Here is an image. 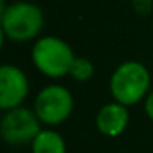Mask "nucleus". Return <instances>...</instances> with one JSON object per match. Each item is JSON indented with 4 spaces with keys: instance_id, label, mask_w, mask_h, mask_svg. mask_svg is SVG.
I'll list each match as a JSON object with an SVG mask.
<instances>
[{
    "instance_id": "obj_1",
    "label": "nucleus",
    "mask_w": 153,
    "mask_h": 153,
    "mask_svg": "<svg viewBox=\"0 0 153 153\" xmlns=\"http://www.w3.org/2000/svg\"><path fill=\"white\" fill-rule=\"evenodd\" d=\"M150 77L145 64L138 61H125L110 76V94L114 100L130 107L146 99L150 91Z\"/></svg>"
},
{
    "instance_id": "obj_2",
    "label": "nucleus",
    "mask_w": 153,
    "mask_h": 153,
    "mask_svg": "<svg viewBox=\"0 0 153 153\" xmlns=\"http://www.w3.org/2000/svg\"><path fill=\"white\" fill-rule=\"evenodd\" d=\"M43 28V12L31 2H15L2 8V35L13 41L33 40Z\"/></svg>"
},
{
    "instance_id": "obj_3",
    "label": "nucleus",
    "mask_w": 153,
    "mask_h": 153,
    "mask_svg": "<svg viewBox=\"0 0 153 153\" xmlns=\"http://www.w3.org/2000/svg\"><path fill=\"white\" fill-rule=\"evenodd\" d=\"M74 53L64 40L58 36H43L33 45L31 59L41 74L48 77H63L69 74Z\"/></svg>"
},
{
    "instance_id": "obj_4",
    "label": "nucleus",
    "mask_w": 153,
    "mask_h": 153,
    "mask_svg": "<svg viewBox=\"0 0 153 153\" xmlns=\"http://www.w3.org/2000/svg\"><path fill=\"white\" fill-rule=\"evenodd\" d=\"M74 109V99L64 86L50 84L38 92L33 110L45 125H59L66 122Z\"/></svg>"
},
{
    "instance_id": "obj_5",
    "label": "nucleus",
    "mask_w": 153,
    "mask_h": 153,
    "mask_svg": "<svg viewBox=\"0 0 153 153\" xmlns=\"http://www.w3.org/2000/svg\"><path fill=\"white\" fill-rule=\"evenodd\" d=\"M0 120V133L5 143L13 146L27 145L35 140V137L41 132V120L27 107H15L10 110H4Z\"/></svg>"
},
{
    "instance_id": "obj_6",
    "label": "nucleus",
    "mask_w": 153,
    "mask_h": 153,
    "mask_svg": "<svg viewBox=\"0 0 153 153\" xmlns=\"http://www.w3.org/2000/svg\"><path fill=\"white\" fill-rule=\"evenodd\" d=\"M30 86L28 77L20 68L4 64L0 68V109L10 110L20 107L27 99Z\"/></svg>"
},
{
    "instance_id": "obj_7",
    "label": "nucleus",
    "mask_w": 153,
    "mask_h": 153,
    "mask_svg": "<svg viewBox=\"0 0 153 153\" xmlns=\"http://www.w3.org/2000/svg\"><path fill=\"white\" fill-rule=\"evenodd\" d=\"M128 122H130L128 107L117 102V100L104 104L96 115L97 130L104 137H109V138H115V137L122 135L128 127Z\"/></svg>"
},
{
    "instance_id": "obj_8",
    "label": "nucleus",
    "mask_w": 153,
    "mask_h": 153,
    "mask_svg": "<svg viewBox=\"0 0 153 153\" xmlns=\"http://www.w3.org/2000/svg\"><path fill=\"white\" fill-rule=\"evenodd\" d=\"M31 153H66V142L56 130L41 128L31 142Z\"/></svg>"
},
{
    "instance_id": "obj_9",
    "label": "nucleus",
    "mask_w": 153,
    "mask_h": 153,
    "mask_svg": "<svg viewBox=\"0 0 153 153\" xmlns=\"http://www.w3.org/2000/svg\"><path fill=\"white\" fill-rule=\"evenodd\" d=\"M69 76L74 81L86 82V81H89L94 76V64L87 58H74L73 66L69 69Z\"/></svg>"
},
{
    "instance_id": "obj_10",
    "label": "nucleus",
    "mask_w": 153,
    "mask_h": 153,
    "mask_svg": "<svg viewBox=\"0 0 153 153\" xmlns=\"http://www.w3.org/2000/svg\"><path fill=\"white\" fill-rule=\"evenodd\" d=\"M145 114L153 122V91L146 96V99H145Z\"/></svg>"
}]
</instances>
